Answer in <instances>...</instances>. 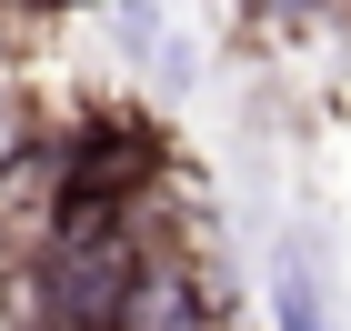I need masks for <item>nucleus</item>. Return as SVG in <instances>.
Instances as JSON below:
<instances>
[{
    "instance_id": "nucleus-1",
    "label": "nucleus",
    "mask_w": 351,
    "mask_h": 331,
    "mask_svg": "<svg viewBox=\"0 0 351 331\" xmlns=\"http://www.w3.org/2000/svg\"><path fill=\"white\" fill-rule=\"evenodd\" d=\"M141 261H151L141 211L121 231H30L10 261V331H121Z\"/></svg>"
},
{
    "instance_id": "nucleus-2",
    "label": "nucleus",
    "mask_w": 351,
    "mask_h": 331,
    "mask_svg": "<svg viewBox=\"0 0 351 331\" xmlns=\"http://www.w3.org/2000/svg\"><path fill=\"white\" fill-rule=\"evenodd\" d=\"M121 331H221V302H211V281L191 271L181 251L151 241V261H141V281H131V302H121Z\"/></svg>"
},
{
    "instance_id": "nucleus-3",
    "label": "nucleus",
    "mask_w": 351,
    "mask_h": 331,
    "mask_svg": "<svg viewBox=\"0 0 351 331\" xmlns=\"http://www.w3.org/2000/svg\"><path fill=\"white\" fill-rule=\"evenodd\" d=\"M271 331H341V311H331V291L311 281V261H301V251H281V261H271Z\"/></svg>"
},
{
    "instance_id": "nucleus-4",
    "label": "nucleus",
    "mask_w": 351,
    "mask_h": 331,
    "mask_svg": "<svg viewBox=\"0 0 351 331\" xmlns=\"http://www.w3.org/2000/svg\"><path fill=\"white\" fill-rule=\"evenodd\" d=\"M21 10H81V0H21Z\"/></svg>"
},
{
    "instance_id": "nucleus-5",
    "label": "nucleus",
    "mask_w": 351,
    "mask_h": 331,
    "mask_svg": "<svg viewBox=\"0 0 351 331\" xmlns=\"http://www.w3.org/2000/svg\"><path fill=\"white\" fill-rule=\"evenodd\" d=\"M0 241H10V221H0Z\"/></svg>"
}]
</instances>
